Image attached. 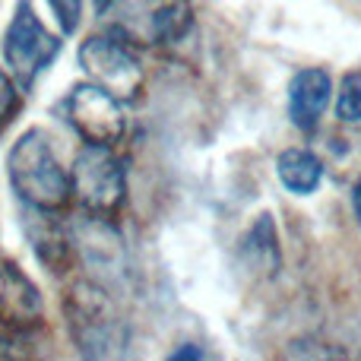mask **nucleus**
I'll return each instance as SVG.
<instances>
[{"instance_id": "obj_1", "label": "nucleus", "mask_w": 361, "mask_h": 361, "mask_svg": "<svg viewBox=\"0 0 361 361\" xmlns=\"http://www.w3.org/2000/svg\"><path fill=\"white\" fill-rule=\"evenodd\" d=\"M6 169H10L13 190L19 193V200H23L25 206L54 212L67 203L70 175L63 171V165L57 162L54 146H51L44 130H38V127L25 130L23 137L13 143Z\"/></svg>"}, {"instance_id": "obj_2", "label": "nucleus", "mask_w": 361, "mask_h": 361, "mask_svg": "<svg viewBox=\"0 0 361 361\" xmlns=\"http://www.w3.org/2000/svg\"><path fill=\"white\" fill-rule=\"evenodd\" d=\"M67 326L76 349L89 358H111L124 349L127 330L111 295L95 282H76L63 301Z\"/></svg>"}, {"instance_id": "obj_3", "label": "nucleus", "mask_w": 361, "mask_h": 361, "mask_svg": "<svg viewBox=\"0 0 361 361\" xmlns=\"http://www.w3.org/2000/svg\"><path fill=\"white\" fill-rule=\"evenodd\" d=\"M80 67L89 82L102 86L118 102H130L143 89V63L130 42L118 35H92L80 48Z\"/></svg>"}, {"instance_id": "obj_4", "label": "nucleus", "mask_w": 361, "mask_h": 361, "mask_svg": "<svg viewBox=\"0 0 361 361\" xmlns=\"http://www.w3.org/2000/svg\"><path fill=\"white\" fill-rule=\"evenodd\" d=\"M61 42L44 29V23L35 16L29 0H19L10 25L4 35V57L10 73L19 80V86L29 89L38 76L48 70V63L57 57Z\"/></svg>"}, {"instance_id": "obj_5", "label": "nucleus", "mask_w": 361, "mask_h": 361, "mask_svg": "<svg viewBox=\"0 0 361 361\" xmlns=\"http://www.w3.org/2000/svg\"><path fill=\"white\" fill-rule=\"evenodd\" d=\"M70 190L89 212L111 216L114 209H121L127 197V178L124 165L111 152V146L86 143V149H80L73 171H70Z\"/></svg>"}, {"instance_id": "obj_6", "label": "nucleus", "mask_w": 361, "mask_h": 361, "mask_svg": "<svg viewBox=\"0 0 361 361\" xmlns=\"http://www.w3.org/2000/svg\"><path fill=\"white\" fill-rule=\"evenodd\" d=\"M63 114H67L70 127L92 146L121 143V137L127 130V118L121 111V102L114 95H108L102 86H95V82L73 86V92L63 102Z\"/></svg>"}, {"instance_id": "obj_7", "label": "nucleus", "mask_w": 361, "mask_h": 361, "mask_svg": "<svg viewBox=\"0 0 361 361\" xmlns=\"http://www.w3.org/2000/svg\"><path fill=\"white\" fill-rule=\"evenodd\" d=\"M42 317L44 307L38 286L16 263H0V326L10 333H25L42 324Z\"/></svg>"}, {"instance_id": "obj_8", "label": "nucleus", "mask_w": 361, "mask_h": 361, "mask_svg": "<svg viewBox=\"0 0 361 361\" xmlns=\"http://www.w3.org/2000/svg\"><path fill=\"white\" fill-rule=\"evenodd\" d=\"M333 95V80L326 70L320 67H305L292 76V86H288V118L298 130L311 133L320 124L326 105H330Z\"/></svg>"}, {"instance_id": "obj_9", "label": "nucleus", "mask_w": 361, "mask_h": 361, "mask_svg": "<svg viewBox=\"0 0 361 361\" xmlns=\"http://www.w3.org/2000/svg\"><path fill=\"white\" fill-rule=\"evenodd\" d=\"M140 32L152 44H175L190 32V0H140Z\"/></svg>"}, {"instance_id": "obj_10", "label": "nucleus", "mask_w": 361, "mask_h": 361, "mask_svg": "<svg viewBox=\"0 0 361 361\" xmlns=\"http://www.w3.org/2000/svg\"><path fill=\"white\" fill-rule=\"evenodd\" d=\"M241 257L254 273L260 276H273L279 269V238H276V225L273 216L263 212L257 216V222L247 228V235L241 238Z\"/></svg>"}, {"instance_id": "obj_11", "label": "nucleus", "mask_w": 361, "mask_h": 361, "mask_svg": "<svg viewBox=\"0 0 361 361\" xmlns=\"http://www.w3.org/2000/svg\"><path fill=\"white\" fill-rule=\"evenodd\" d=\"M276 171H279V180L286 190L298 193V197H307L320 187L324 180V162L314 156L311 149H286L276 162Z\"/></svg>"}, {"instance_id": "obj_12", "label": "nucleus", "mask_w": 361, "mask_h": 361, "mask_svg": "<svg viewBox=\"0 0 361 361\" xmlns=\"http://www.w3.org/2000/svg\"><path fill=\"white\" fill-rule=\"evenodd\" d=\"M73 244L86 254L89 263L95 267H105V263H114V257H121V238L105 219H99V212L82 222H76L73 228Z\"/></svg>"}, {"instance_id": "obj_13", "label": "nucleus", "mask_w": 361, "mask_h": 361, "mask_svg": "<svg viewBox=\"0 0 361 361\" xmlns=\"http://www.w3.org/2000/svg\"><path fill=\"white\" fill-rule=\"evenodd\" d=\"M336 114L349 124L361 121V73H345L339 82V95H336Z\"/></svg>"}, {"instance_id": "obj_14", "label": "nucleus", "mask_w": 361, "mask_h": 361, "mask_svg": "<svg viewBox=\"0 0 361 361\" xmlns=\"http://www.w3.org/2000/svg\"><path fill=\"white\" fill-rule=\"evenodd\" d=\"M51 13H54L57 25H61L63 35H70V32L80 29L82 23V0H48Z\"/></svg>"}, {"instance_id": "obj_15", "label": "nucleus", "mask_w": 361, "mask_h": 361, "mask_svg": "<svg viewBox=\"0 0 361 361\" xmlns=\"http://www.w3.org/2000/svg\"><path fill=\"white\" fill-rule=\"evenodd\" d=\"M16 111H19V89L13 82V76H6L0 70V130L10 124Z\"/></svg>"}, {"instance_id": "obj_16", "label": "nucleus", "mask_w": 361, "mask_h": 361, "mask_svg": "<svg viewBox=\"0 0 361 361\" xmlns=\"http://www.w3.org/2000/svg\"><path fill=\"white\" fill-rule=\"evenodd\" d=\"M124 0H92V10L99 13V16H105V13H111L114 6H121Z\"/></svg>"}, {"instance_id": "obj_17", "label": "nucleus", "mask_w": 361, "mask_h": 361, "mask_svg": "<svg viewBox=\"0 0 361 361\" xmlns=\"http://www.w3.org/2000/svg\"><path fill=\"white\" fill-rule=\"evenodd\" d=\"M352 209H355V219H358V225H361V180L352 187Z\"/></svg>"}]
</instances>
